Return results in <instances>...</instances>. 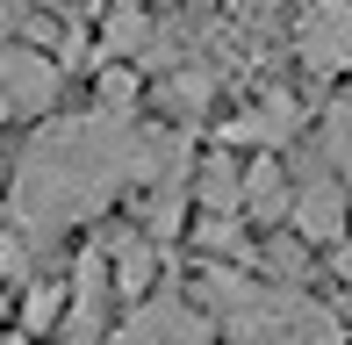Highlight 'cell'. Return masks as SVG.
Here are the masks:
<instances>
[{"label": "cell", "mask_w": 352, "mask_h": 345, "mask_svg": "<svg viewBox=\"0 0 352 345\" xmlns=\"http://www.w3.org/2000/svg\"><path fill=\"white\" fill-rule=\"evenodd\" d=\"M0 115H8V93H0Z\"/></svg>", "instance_id": "17"}, {"label": "cell", "mask_w": 352, "mask_h": 345, "mask_svg": "<svg viewBox=\"0 0 352 345\" xmlns=\"http://www.w3.org/2000/svg\"><path fill=\"white\" fill-rule=\"evenodd\" d=\"M144 43H151V22H144V14H116L108 36H101V51L108 58H130V51H144Z\"/></svg>", "instance_id": "12"}, {"label": "cell", "mask_w": 352, "mask_h": 345, "mask_svg": "<svg viewBox=\"0 0 352 345\" xmlns=\"http://www.w3.org/2000/svg\"><path fill=\"white\" fill-rule=\"evenodd\" d=\"M245 209L259 216V223H274V216L295 209V187L280 180V166H274V159H259V166L245 172Z\"/></svg>", "instance_id": "10"}, {"label": "cell", "mask_w": 352, "mask_h": 345, "mask_svg": "<svg viewBox=\"0 0 352 345\" xmlns=\"http://www.w3.org/2000/svg\"><path fill=\"white\" fill-rule=\"evenodd\" d=\"M0 93H8V108H22V115H43L51 93H58V65L43 51L8 43V51H0Z\"/></svg>", "instance_id": "6"}, {"label": "cell", "mask_w": 352, "mask_h": 345, "mask_svg": "<svg viewBox=\"0 0 352 345\" xmlns=\"http://www.w3.org/2000/svg\"><path fill=\"white\" fill-rule=\"evenodd\" d=\"M130 101H137L130 72H101V115H130Z\"/></svg>", "instance_id": "15"}, {"label": "cell", "mask_w": 352, "mask_h": 345, "mask_svg": "<svg viewBox=\"0 0 352 345\" xmlns=\"http://www.w3.org/2000/svg\"><path fill=\"white\" fill-rule=\"evenodd\" d=\"M108 259H116V288H122V295H144V288H151L158 252H151L144 238H116V245H108Z\"/></svg>", "instance_id": "11"}, {"label": "cell", "mask_w": 352, "mask_h": 345, "mask_svg": "<svg viewBox=\"0 0 352 345\" xmlns=\"http://www.w3.org/2000/svg\"><path fill=\"white\" fill-rule=\"evenodd\" d=\"M158 144L166 137L130 130V115H79L51 122L29 144L22 172H14V230L22 238H51V230L101 216L122 187L158 172Z\"/></svg>", "instance_id": "1"}, {"label": "cell", "mask_w": 352, "mask_h": 345, "mask_svg": "<svg viewBox=\"0 0 352 345\" xmlns=\"http://www.w3.org/2000/svg\"><path fill=\"white\" fill-rule=\"evenodd\" d=\"M324 151H331V166H338V172H352V101L331 108V122H324Z\"/></svg>", "instance_id": "13"}, {"label": "cell", "mask_w": 352, "mask_h": 345, "mask_svg": "<svg viewBox=\"0 0 352 345\" xmlns=\"http://www.w3.org/2000/svg\"><path fill=\"white\" fill-rule=\"evenodd\" d=\"M230 345H338V317L295 288H259L230 317Z\"/></svg>", "instance_id": "2"}, {"label": "cell", "mask_w": 352, "mask_h": 345, "mask_svg": "<svg viewBox=\"0 0 352 345\" xmlns=\"http://www.w3.org/2000/svg\"><path fill=\"white\" fill-rule=\"evenodd\" d=\"M0 22H14V0H0Z\"/></svg>", "instance_id": "16"}, {"label": "cell", "mask_w": 352, "mask_h": 345, "mask_svg": "<svg viewBox=\"0 0 352 345\" xmlns=\"http://www.w3.org/2000/svg\"><path fill=\"white\" fill-rule=\"evenodd\" d=\"M195 194H201V216H223V223H237V209H245V172H237V166L216 151V159L201 166Z\"/></svg>", "instance_id": "9"}, {"label": "cell", "mask_w": 352, "mask_h": 345, "mask_svg": "<svg viewBox=\"0 0 352 345\" xmlns=\"http://www.w3.org/2000/svg\"><path fill=\"white\" fill-rule=\"evenodd\" d=\"M287 216H295V230H302L309 245H331V238L345 230V194H338V172H316V180H302V187H295V209H287Z\"/></svg>", "instance_id": "7"}, {"label": "cell", "mask_w": 352, "mask_h": 345, "mask_svg": "<svg viewBox=\"0 0 352 345\" xmlns=\"http://www.w3.org/2000/svg\"><path fill=\"white\" fill-rule=\"evenodd\" d=\"M108 345H209V317L187 302H173V295H158V302H137L130 324H122Z\"/></svg>", "instance_id": "3"}, {"label": "cell", "mask_w": 352, "mask_h": 345, "mask_svg": "<svg viewBox=\"0 0 352 345\" xmlns=\"http://www.w3.org/2000/svg\"><path fill=\"white\" fill-rule=\"evenodd\" d=\"M295 101H266V108H252V115H237V122H223V144H287L295 137Z\"/></svg>", "instance_id": "8"}, {"label": "cell", "mask_w": 352, "mask_h": 345, "mask_svg": "<svg viewBox=\"0 0 352 345\" xmlns=\"http://www.w3.org/2000/svg\"><path fill=\"white\" fill-rule=\"evenodd\" d=\"M108 288H116V259L94 245L72 274V309H65V345H94L108 324Z\"/></svg>", "instance_id": "5"}, {"label": "cell", "mask_w": 352, "mask_h": 345, "mask_svg": "<svg viewBox=\"0 0 352 345\" xmlns=\"http://www.w3.org/2000/svg\"><path fill=\"white\" fill-rule=\"evenodd\" d=\"M58 317H65V288H29V302H22V324H29V331H51Z\"/></svg>", "instance_id": "14"}, {"label": "cell", "mask_w": 352, "mask_h": 345, "mask_svg": "<svg viewBox=\"0 0 352 345\" xmlns=\"http://www.w3.org/2000/svg\"><path fill=\"white\" fill-rule=\"evenodd\" d=\"M295 51L316 72H352V0H316L295 29Z\"/></svg>", "instance_id": "4"}]
</instances>
